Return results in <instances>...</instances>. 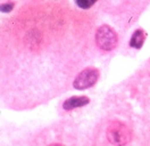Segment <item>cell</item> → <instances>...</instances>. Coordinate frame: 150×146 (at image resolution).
Masks as SVG:
<instances>
[{
  "label": "cell",
  "mask_w": 150,
  "mask_h": 146,
  "mask_svg": "<svg viewBox=\"0 0 150 146\" xmlns=\"http://www.w3.org/2000/svg\"><path fill=\"white\" fill-rule=\"evenodd\" d=\"M96 42L100 49L105 52L112 50L117 45L116 32L108 25L100 26L96 32Z\"/></svg>",
  "instance_id": "7a4b0ae2"
},
{
  "label": "cell",
  "mask_w": 150,
  "mask_h": 146,
  "mask_svg": "<svg viewBox=\"0 0 150 146\" xmlns=\"http://www.w3.org/2000/svg\"><path fill=\"white\" fill-rule=\"evenodd\" d=\"M90 100L88 97L85 96H80V97H71L68 99H66L64 103H63V107L66 110V111H69V110L76 109V107H82L86 105Z\"/></svg>",
  "instance_id": "277c9868"
},
{
  "label": "cell",
  "mask_w": 150,
  "mask_h": 146,
  "mask_svg": "<svg viewBox=\"0 0 150 146\" xmlns=\"http://www.w3.org/2000/svg\"><path fill=\"white\" fill-rule=\"evenodd\" d=\"M97 1L98 0H75L76 5L82 9H89L90 7H92Z\"/></svg>",
  "instance_id": "8992f818"
},
{
  "label": "cell",
  "mask_w": 150,
  "mask_h": 146,
  "mask_svg": "<svg viewBox=\"0 0 150 146\" xmlns=\"http://www.w3.org/2000/svg\"><path fill=\"white\" fill-rule=\"evenodd\" d=\"M146 39V33L143 30H137L134 31V33L132 34V38L130 40V46L133 48H137L139 49L143 45V41Z\"/></svg>",
  "instance_id": "5b68a950"
},
{
  "label": "cell",
  "mask_w": 150,
  "mask_h": 146,
  "mask_svg": "<svg viewBox=\"0 0 150 146\" xmlns=\"http://www.w3.org/2000/svg\"><path fill=\"white\" fill-rule=\"evenodd\" d=\"M98 80V71L96 69H85L82 72L79 73V75L75 78L73 86L75 89L83 90L86 88L92 87L96 81Z\"/></svg>",
  "instance_id": "3957f363"
},
{
  "label": "cell",
  "mask_w": 150,
  "mask_h": 146,
  "mask_svg": "<svg viewBox=\"0 0 150 146\" xmlns=\"http://www.w3.org/2000/svg\"><path fill=\"white\" fill-rule=\"evenodd\" d=\"M13 5H6V6H2V10H6V11H9L10 9V7H11Z\"/></svg>",
  "instance_id": "52a82bcc"
},
{
  "label": "cell",
  "mask_w": 150,
  "mask_h": 146,
  "mask_svg": "<svg viewBox=\"0 0 150 146\" xmlns=\"http://www.w3.org/2000/svg\"><path fill=\"white\" fill-rule=\"evenodd\" d=\"M107 138L114 145H125L131 140V130L122 122H112L107 129Z\"/></svg>",
  "instance_id": "6da1fadb"
}]
</instances>
